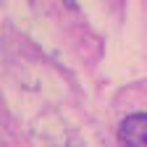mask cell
Wrapping results in <instances>:
<instances>
[{
  "label": "cell",
  "mask_w": 147,
  "mask_h": 147,
  "mask_svg": "<svg viewBox=\"0 0 147 147\" xmlns=\"http://www.w3.org/2000/svg\"><path fill=\"white\" fill-rule=\"evenodd\" d=\"M121 147H147V113H131L118 123Z\"/></svg>",
  "instance_id": "obj_1"
}]
</instances>
